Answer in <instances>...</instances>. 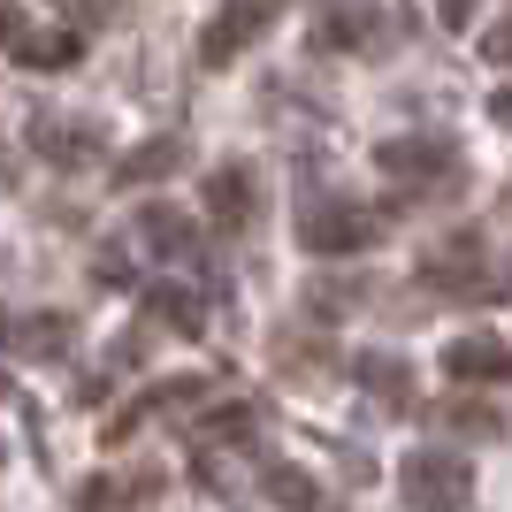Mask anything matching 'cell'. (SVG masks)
Listing matches in <instances>:
<instances>
[{"label":"cell","instance_id":"6da1fadb","mask_svg":"<svg viewBox=\"0 0 512 512\" xmlns=\"http://www.w3.org/2000/svg\"><path fill=\"white\" fill-rule=\"evenodd\" d=\"M421 276H428V291H444V299H467V306H497V299H512V260L497 253L490 237H474V230L444 237V245H428Z\"/></svg>","mask_w":512,"mask_h":512},{"label":"cell","instance_id":"7a4b0ae2","mask_svg":"<svg viewBox=\"0 0 512 512\" xmlns=\"http://www.w3.org/2000/svg\"><path fill=\"white\" fill-rule=\"evenodd\" d=\"M398 497H406L413 512H467L474 467L459 459V451H444V444L406 451V467H398Z\"/></svg>","mask_w":512,"mask_h":512},{"label":"cell","instance_id":"3957f363","mask_svg":"<svg viewBox=\"0 0 512 512\" xmlns=\"http://www.w3.org/2000/svg\"><path fill=\"white\" fill-rule=\"evenodd\" d=\"M383 237V214L352 207V199H299V245L321 260H352Z\"/></svg>","mask_w":512,"mask_h":512},{"label":"cell","instance_id":"277c9868","mask_svg":"<svg viewBox=\"0 0 512 512\" xmlns=\"http://www.w3.org/2000/svg\"><path fill=\"white\" fill-rule=\"evenodd\" d=\"M375 169L398 176L406 192H436V184H451V176H459V146H451V138H436V130L383 138V146H375Z\"/></svg>","mask_w":512,"mask_h":512},{"label":"cell","instance_id":"5b68a950","mask_svg":"<svg viewBox=\"0 0 512 512\" xmlns=\"http://www.w3.org/2000/svg\"><path fill=\"white\" fill-rule=\"evenodd\" d=\"M276 16H283V0H222V8L207 16V31H199V62L207 69L237 62L245 46H260L268 31H276Z\"/></svg>","mask_w":512,"mask_h":512},{"label":"cell","instance_id":"8992f818","mask_svg":"<svg viewBox=\"0 0 512 512\" xmlns=\"http://www.w3.org/2000/svg\"><path fill=\"white\" fill-rule=\"evenodd\" d=\"M31 146H39V161H54V169H92L107 153V130L85 123V115H31Z\"/></svg>","mask_w":512,"mask_h":512},{"label":"cell","instance_id":"52a82bcc","mask_svg":"<svg viewBox=\"0 0 512 512\" xmlns=\"http://www.w3.org/2000/svg\"><path fill=\"white\" fill-rule=\"evenodd\" d=\"M444 375L451 383H512V344L490 337V329H467V337H451L444 344Z\"/></svg>","mask_w":512,"mask_h":512},{"label":"cell","instance_id":"ba28073f","mask_svg":"<svg viewBox=\"0 0 512 512\" xmlns=\"http://www.w3.org/2000/svg\"><path fill=\"white\" fill-rule=\"evenodd\" d=\"M207 214H214V230H253L260 222V176L245 169V161H222V169L207 176Z\"/></svg>","mask_w":512,"mask_h":512},{"label":"cell","instance_id":"9c48e42d","mask_svg":"<svg viewBox=\"0 0 512 512\" xmlns=\"http://www.w3.org/2000/svg\"><path fill=\"white\" fill-rule=\"evenodd\" d=\"M161 467H130V474H92L77 482V512H138V505H161Z\"/></svg>","mask_w":512,"mask_h":512},{"label":"cell","instance_id":"30bf717a","mask_svg":"<svg viewBox=\"0 0 512 512\" xmlns=\"http://www.w3.org/2000/svg\"><path fill=\"white\" fill-rule=\"evenodd\" d=\"M184 161H192V146H184V138H146L138 153H123V161H115V184H123V192H138V184H169Z\"/></svg>","mask_w":512,"mask_h":512},{"label":"cell","instance_id":"8fae6325","mask_svg":"<svg viewBox=\"0 0 512 512\" xmlns=\"http://www.w3.org/2000/svg\"><path fill=\"white\" fill-rule=\"evenodd\" d=\"M352 383L375 398V406H413V367L398 352H352Z\"/></svg>","mask_w":512,"mask_h":512},{"label":"cell","instance_id":"7c38bea8","mask_svg":"<svg viewBox=\"0 0 512 512\" xmlns=\"http://www.w3.org/2000/svg\"><path fill=\"white\" fill-rule=\"evenodd\" d=\"M146 321L153 329H176V337H207V299L184 291V283H153L146 291Z\"/></svg>","mask_w":512,"mask_h":512},{"label":"cell","instance_id":"4fadbf2b","mask_svg":"<svg viewBox=\"0 0 512 512\" xmlns=\"http://www.w3.org/2000/svg\"><path fill=\"white\" fill-rule=\"evenodd\" d=\"M428 421L444 428V436H482V444H497V436H505V413H497L490 398H467V390H459V398H444V406H428Z\"/></svg>","mask_w":512,"mask_h":512},{"label":"cell","instance_id":"5bb4252c","mask_svg":"<svg viewBox=\"0 0 512 512\" xmlns=\"http://www.w3.org/2000/svg\"><path fill=\"white\" fill-rule=\"evenodd\" d=\"M138 230H146L153 253H169V260H199V230L184 222V214L169 207V199H153L146 214H138Z\"/></svg>","mask_w":512,"mask_h":512},{"label":"cell","instance_id":"9a60e30c","mask_svg":"<svg viewBox=\"0 0 512 512\" xmlns=\"http://www.w3.org/2000/svg\"><path fill=\"white\" fill-rule=\"evenodd\" d=\"M383 39V23H375V8H329V16L314 23V46H329V54H360V46Z\"/></svg>","mask_w":512,"mask_h":512},{"label":"cell","instance_id":"2e32d148","mask_svg":"<svg viewBox=\"0 0 512 512\" xmlns=\"http://www.w3.org/2000/svg\"><path fill=\"white\" fill-rule=\"evenodd\" d=\"M16 344L31 360H69V352H77V321L69 314H31V321H16Z\"/></svg>","mask_w":512,"mask_h":512},{"label":"cell","instance_id":"e0dca14e","mask_svg":"<svg viewBox=\"0 0 512 512\" xmlns=\"http://www.w3.org/2000/svg\"><path fill=\"white\" fill-rule=\"evenodd\" d=\"M16 62L62 69V62H77V39H69V31H23V39H16Z\"/></svg>","mask_w":512,"mask_h":512},{"label":"cell","instance_id":"ac0fdd59","mask_svg":"<svg viewBox=\"0 0 512 512\" xmlns=\"http://www.w3.org/2000/svg\"><path fill=\"white\" fill-rule=\"evenodd\" d=\"M268 497H276L283 512H321V497H314V482H306L299 467H268Z\"/></svg>","mask_w":512,"mask_h":512},{"label":"cell","instance_id":"d6986e66","mask_svg":"<svg viewBox=\"0 0 512 512\" xmlns=\"http://www.w3.org/2000/svg\"><path fill=\"white\" fill-rule=\"evenodd\" d=\"M92 283H107V291H123V283H130V260L115 253V245H107V253L92 260Z\"/></svg>","mask_w":512,"mask_h":512},{"label":"cell","instance_id":"ffe728a7","mask_svg":"<svg viewBox=\"0 0 512 512\" xmlns=\"http://www.w3.org/2000/svg\"><path fill=\"white\" fill-rule=\"evenodd\" d=\"M482 54H490V62H512V16L497 23V31H482Z\"/></svg>","mask_w":512,"mask_h":512},{"label":"cell","instance_id":"44dd1931","mask_svg":"<svg viewBox=\"0 0 512 512\" xmlns=\"http://www.w3.org/2000/svg\"><path fill=\"white\" fill-rule=\"evenodd\" d=\"M474 8H482V0H436V16H444L451 31H467V16H474Z\"/></svg>","mask_w":512,"mask_h":512},{"label":"cell","instance_id":"7402d4cb","mask_svg":"<svg viewBox=\"0 0 512 512\" xmlns=\"http://www.w3.org/2000/svg\"><path fill=\"white\" fill-rule=\"evenodd\" d=\"M0 39H8V46L23 39V23H16V0H0Z\"/></svg>","mask_w":512,"mask_h":512},{"label":"cell","instance_id":"603a6c76","mask_svg":"<svg viewBox=\"0 0 512 512\" xmlns=\"http://www.w3.org/2000/svg\"><path fill=\"white\" fill-rule=\"evenodd\" d=\"M8 337H16V321H8V314H0V344H8Z\"/></svg>","mask_w":512,"mask_h":512},{"label":"cell","instance_id":"cb8c5ba5","mask_svg":"<svg viewBox=\"0 0 512 512\" xmlns=\"http://www.w3.org/2000/svg\"><path fill=\"white\" fill-rule=\"evenodd\" d=\"M0 184H8V161H0Z\"/></svg>","mask_w":512,"mask_h":512}]
</instances>
